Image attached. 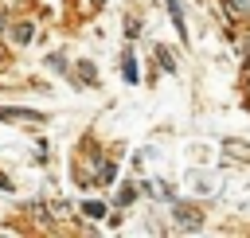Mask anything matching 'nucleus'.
I'll list each match as a JSON object with an SVG mask.
<instances>
[{
  "mask_svg": "<svg viewBox=\"0 0 250 238\" xmlns=\"http://www.w3.org/2000/svg\"><path fill=\"white\" fill-rule=\"evenodd\" d=\"M223 152H227V156H234V160H250V144H246V140H234V137H227V140H223Z\"/></svg>",
  "mask_w": 250,
  "mask_h": 238,
  "instance_id": "nucleus-2",
  "label": "nucleus"
},
{
  "mask_svg": "<svg viewBox=\"0 0 250 238\" xmlns=\"http://www.w3.org/2000/svg\"><path fill=\"white\" fill-rule=\"evenodd\" d=\"M176 222H180L184 230H199V222H203V215H199L195 207H184V203H176Z\"/></svg>",
  "mask_w": 250,
  "mask_h": 238,
  "instance_id": "nucleus-1",
  "label": "nucleus"
},
{
  "mask_svg": "<svg viewBox=\"0 0 250 238\" xmlns=\"http://www.w3.org/2000/svg\"><path fill=\"white\" fill-rule=\"evenodd\" d=\"M0 27H4V23H0Z\"/></svg>",
  "mask_w": 250,
  "mask_h": 238,
  "instance_id": "nucleus-9",
  "label": "nucleus"
},
{
  "mask_svg": "<svg viewBox=\"0 0 250 238\" xmlns=\"http://www.w3.org/2000/svg\"><path fill=\"white\" fill-rule=\"evenodd\" d=\"M168 12H172V23H176L180 39H188V23H184V8H180V0H168Z\"/></svg>",
  "mask_w": 250,
  "mask_h": 238,
  "instance_id": "nucleus-4",
  "label": "nucleus"
},
{
  "mask_svg": "<svg viewBox=\"0 0 250 238\" xmlns=\"http://www.w3.org/2000/svg\"><path fill=\"white\" fill-rule=\"evenodd\" d=\"M0 121H43V113H31V109H0Z\"/></svg>",
  "mask_w": 250,
  "mask_h": 238,
  "instance_id": "nucleus-3",
  "label": "nucleus"
},
{
  "mask_svg": "<svg viewBox=\"0 0 250 238\" xmlns=\"http://www.w3.org/2000/svg\"><path fill=\"white\" fill-rule=\"evenodd\" d=\"M121 74H125V82H137V59H133V55H125V62H121Z\"/></svg>",
  "mask_w": 250,
  "mask_h": 238,
  "instance_id": "nucleus-6",
  "label": "nucleus"
},
{
  "mask_svg": "<svg viewBox=\"0 0 250 238\" xmlns=\"http://www.w3.org/2000/svg\"><path fill=\"white\" fill-rule=\"evenodd\" d=\"M227 8H230V16H242V20H250V0H227Z\"/></svg>",
  "mask_w": 250,
  "mask_h": 238,
  "instance_id": "nucleus-5",
  "label": "nucleus"
},
{
  "mask_svg": "<svg viewBox=\"0 0 250 238\" xmlns=\"http://www.w3.org/2000/svg\"><path fill=\"white\" fill-rule=\"evenodd\" d=\"M133 195H137V191H133V187H129V183H125V187H121V191H117V203H133Z\"/></svg>",
  "mask_w": 250,
  "mask_h": 238,
  "instance_id": "nucleus-8",
  "label": "nucleus"
},
{
  "mask_svg": "<svg viewBox=\"0 0 250 238\" xmlns=\"http://www.w3.org/2000/svg\"><path fill=\"white\" fill-rule=\"evenodd\" d=\"M82 211H86V215H90V218H102V215H105V207H102V203H86V207H82Z\"/></svg>",
  "mask_w": 250,
  "mask_h": 238,
  "instance_id": "nucleus-7",
  "label": "nucleus"
}]
</instances>
